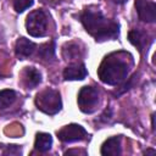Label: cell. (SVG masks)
<instances>
[{"label":"cell","mask_w":156,"mask_h":156,"mask_svg":"<svg viewBox=\"0 0 156 156\" xmlns=\"http://www.w3.org/2000/svg\"><path fill=\"white\" fill-rule=\"evenodd\" d=\"M115 2H117V4H123V2H126L127 0H113Z\"/></svg>","instance_id":"obj_24"},{"label":"cell","mask_w":156,"mask_h":156,"mask_svg":"<svg viewBox=\"0 0 156 156\" xmlns=\"http://www.w3.org/2000/svg\"><path fill=\"white\" fill-rule=\"evenodd\" d=\"M71 154H83V155H85V152L84 151H80V150H68V151H66L65 152V155H71Z\"/></svg>","instance_id":"obj_21"},{"label":"cell","mask_w":156,"mask_h":156,"mask_svg":"<svg viewBox=\"0 0 156 156\" xmlns=\"http://www.w3.org/2000/svg\"><path fill=\"white\" fill-rule=\"evenodd\" d=\"M41 82L40 72L34 67H26L23 71V83L28 89L35 88Z\"/></svg>","instance_id":"obj_11"},{"label":"cell","mask_w":156,"mask_h":156,"mask_svg":"<svg viewBox=\"0 0 156 156\" xmlns=\"http://www.w3.org/2000/svg\"><path fill=\"white\" fill-rule=\"evenodd\" d=\"M62 55L66 60H77L80 57V48L76 43H68L62 49Z\"/></svg>","instance_id":"obj_16"},{"label":"cell","mask_w":156,"mask_h":156,"mask_svg":"<svg viewBox=\"0 0 156 156\" xmlns=\"http://www.w3.org/2000/svg\"><path fill=\"white\" fill-rule=\"evenodd\" d=\"M151 127H152V130L155 132V115L151 116Z\"/></svg>","instance_id":"obj_23"},{"label":"cell","mask_w":156,"mask_h":156,"mask_svg":"<svg viewBox=\"0 0 156 156\" xmlns=\"http://www.w3.org/2000/svg\"><path fill=\"white\" fill-rule=\"evenodd\" d=\"M127 56L128 55L124 52H113L107 55L98 69L100 80L108 85H118L124 82L130 67V63L127 62L130 60V56L129 58H127Z\"/></svg>","instance_id":"obj_2"},{"label":"cell","mask_w":156,"mask_h":156,"mask_svg":"<svg viewBox=\"0 0 156 156\" xmlns=\"http://www.w3.org/2000/svg\"><path fill=\"white\" fill-rule=\"evenodd\" d=\"M88 135L87 130L76 123H71L65 126L62 129L57 132V136L62 143H73V141H80L85 139Z\"/></svg>","instance_id":"obj_6"},{"label":"cell","mask_w":156,"mask_h":156,"mask_svg":"<svg viewBox=\"0 0 156 156\" xmlns=\"http://www.w3.org/2000/svg\"><path fill=\"white\" fill-rule=\"evenodd\" d=\"M35 50V44L26 38H18L15 44V54L20 60H24L29 57Z\"/></svg>","instance_id":"obj_9"},{"label":"cell","mask_w":156,"mask_h":156,"mask_svg":"<svg viewBox=\"0 0 156 156\" xmlns=\"http://www.w3.org/2000/svg\"><path fill=\"white\" fill-rule=\"evenodd\" d=\"M80 21L85 30L96 41H105L118 37L119 24L116 21L106 18L99 9H85L80 13Z\"/></svg>","instance_id":"obj_1"},{"label":"cell","mask_w":156,"mask_h":156,"mask_svg":"<svg viewBox=\"0 0 156 156\" xmlns=\"http://www.w3.org/2000/svg\"><path fill=\"white\" fill-rule=\"evenodd\" d=\"M2 155H5V156H20V155H22V149L18 145H6L2 150Z\"/></svg>","instance_id":"obj_19"},{"label":"cell","mask_w":156,"mask_h":156,"mask_svg":"<svg viewBox=\"0 0 156 156\" xmlns=\"http://www.w3.org/2000/svg\"><path fill=\"white\" fill-rule=\"evenodd\" d=\"M35 105L38 110H40L46 115H56L62 107L60 93L57 90L48 88L37 94Z\"/></svg>","instance_id":"obj_3"},{"label":"cell","mask_w":156,"mask_h":156,"mask_svg":"<svg viewBox=\"0 0 156 156\" xmlns=\"http://www.w3.org/2000/svg\"><path fill=\"white\" fill-rule=\"evenodd\" d=\"M111 117H112V111H111V108H106V110L104 111V113L101 115L100 121H101V122H107V121L111 119Z\"/></svg>","instance_id":"obj_20"},{"label":"cell","mask_w":156,"mask_h":156,"mask_svg":"<svg viewBox=\"0 0 156 156\" xmlns=\"http://www.w3.org/2000/svg\"><path fill=\"white\" fill-rule=\"evenodd\" d=\"M33 0H12V4H13V9L17 13H21L23 12L24 10L29 9L32 5H33Z\"/></svg>","instance_id":"obj_18"},{"label":"cell","mask_w":156,"mask_h":156,"mask_svg":"<svg viewBox=\"0 0 156 156\" xmlns=\"http://www.w3.org/2000/svg\"><path fill=\"white\" fill-rule=\"evenodd\" d=\"M78 106L84 113H93L99 104V93L95 88L85 85L78 93Z\"/></svg>","instance_id":"obj_5"},{"label":"cell","mask_w":156,"mask_h":156,"mask_svg":"<svg viewBox=\"0 0 156 156\" xmlns=\"http://www.w3.org/2000/svg\"><path fill=\"white\" fill-rule=\"evenodd\" d=\"M135 9L139 20L146 23H154L156 21V5L149 0H135Z\"/></svg>","instance_id":"obj_7"},{"label":"cell","mask_w":156,"mask_h":156,"mask_svg":"<svg viewBox=\"0 0 156 156\" xmlns=\"http://www.w3.org/2000/svg\"><path fill=\"white\" fill-rule=\"evenodd\" d=\"M16 100V91L12 89L0 90V110L10 107Z\"/></svg>","instance_id":"obj_15"},{"label":"cell","mask_w":156,"mask_h":156,"mask_svg":"<svg viewBox=\"0 0 156 156\" xmlns=\"http://www.w3.org/2000/svg\"><path fill=\"white\" fill-rule=\"evenodd\" d=\"M128 39H129V41L134 46H136V49L140 52L144 50V48L147 44V35H146V33L143 32V30H139V29L130 30L129 34H128Z\"/></svg>","instance_id":"obj_12"},{"label":"cell","mask_w":156,"mask_h":156,"mask_svg":"<svg viewBox=\"0 0 156 156\" xmlns=\"http://www.w3.org/2000/svg\"><path fill=\"white\" fill-rule=\"evenodd\" d=\"M138 82V74L136 73H134L130 78H128V80L118 89V91H116L115 93V96H119V95H122V94H124L126 91H128V90H130L134 85H135V83Z\"/></svg>","instance_id":"obj_17"},{"label":"cell","mask_w":156,"mask_h":156,"mask_svg":"<svg viewBox=\"0 0 156 156\" xmlns=\"http://www.w3.org/2000/svg\"><path fill=\"white\" fill-rule=\"evenodd\" d=\"M87 68L83 62H74L63 69L65 80H82L87 77Z\"/></svg>","instance_id":"obj_8"},{"label":"cell","mask_w":156,"mask_h":156,"mask_svg":"<svg viewBox=\"0 0 156 156\" xmlns=\"http://www.w3.org/2000/svg\"><path fill=\"white\" fill-rule=\"evenodd\" d=\"M2 38H4V37H2V32H1V30H0V43H1V41H2Z\"/></svg>","instance_id":"obj_25"},{"label":"cell","mask_w":156,"mask_h":156,"mask_svg":"<svg viewBox=\"0 0 156 156\" xmlns=\"http://www.w3.org/2000/svg\"><path fill=\"white\" fill-rule=\"evenodd\" d=\"M155 152H156L155 149H147V150L144 151V155H154Z\"/></svg>","instance_id":"obj_22"},{"label":"cell","mask_w":156,"mask_h":156,"mask_svg":"<svg viewBox=\"0 0 156 156\" xmlns=\"http://www.w3.org/2000/svg\"><path fill=\"white\" fill-rule=\"evenodd\" d=\"M121 141H122V138L119 135L108 138L102 144V146H101V155H105V156H117V155H121V152H122Z\"/></svg>","instance_id":"obj_10"},{"label":"cell","mask_w":156,"mask_h":156,"mask_svg":"<svg viewBox=\"0 0 156 156\" xmlns=\"http://www.w3.org/2000/svg\"><path fill=\"white\" fill-rule=\"evenodd\" d=\"M48 17L43 10H35L30 12L26 21V28L29 35L35 38H41L46 34Z\"/></svg>","instance_id":"obj_4"},{"label":"cell","mask_w":156,"mask_h":156,"mask_svg":"<svg viewBox=\"0 0 156 156\" xmlns=\"http://www.w3.org/2000/svg\"><path fill=\"white\" fill-rule=\"evenodd\" d=\"M52 138L49 133H38L34 141V147L39 152H46L51 149Z\"/></svg>","instance_id":"obj_13"},{"label":"cell","mask_w":156,"mask_h":156,"mask_svg":"<svg viewBox=\"0 0 156 156\" xmlns=\"http://www.w3.org/2000/svg\"><path fill=\"white\" fill-rule=\"evenodd\" d=\"M1 77H2V74H1V69H0V79H1Z\"/></svg>","instance_id":"obj_26"},{"label":"cell","mask_w":156,"mask_h":156,"mask_svg":"<svg viewBox=\"0 0 156 156\" xmlns=\"http://www.w3.org/2000/svg\"><path fill=\"white\" fill-rule=\"evenodd\" d=\"M38 56L44 61H51L55 58V41H48L39 46Z\"/></svg>","instance_id":"obj_14"}]
</instances>
